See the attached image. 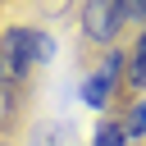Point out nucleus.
I'll list each match as a JSON object with an SVG mask.
<instances>
[{"mask_svg":"<svg viewBox=\"0 0 146 146\" xmlns=\"http://www.w3.org/2000/svg\"><path fill=\"white\" fill-rule=\"evenodd\" d=\"M50 55H55L50 32H41V27H9V32L0 36V82L18 87V82H23L32 68H41Z\"/></svg>","mask_w":146,"mask_h":146,"instance_id":"1","label":"nucleus"},{"mask_svg":"<svg viewBox=\"0 0 146 146\" xmlns=\"http://www.w3.org/2000/svg\"><path fill=\"white\" fill-rule=\"evenodd\" d=\"M128 23H146V5H114V0H100V5H87L82 9V27L91 41H114Z\"/></svg>","mask_w":146,"mask_h":146,"instance_id":"2","label":"nucleus"},{"mask_svg":"<svg viewBox=\"0 0 146 146\" xmlns=\"http://www.w3.org/2000/svg\"><path fill=\"white\" fill-rule=\"evenodd\" d=\"M119 55L110 50V59H100L96 68H91V78L82 82V100L91 105V110H105L110 105V96H114V87H119Z\"/></svg>","mask_w":146,"mask_h":146,"instance_id":"3","label":"nucleus"},{"mask_svg":"<svg viewBox=\"0 0 146 146\" xmlns=\"http://www.w3.org/2000/svg\"><path fill=\"white\" fill-rule=\"evenodd\" d=\"M91 146H137V137L123 128V119H110V123L96 132V141H91Z\"/></svg>","mask_w":146,"mask_h":146,"instance_id":"4","label":"nucleus"},{"mask_svg":"<svg viewBox=\"0 0 146 146\" xmlns=\"http://www.w3.org/2000/svg\"><path fill=\"white\" fill-rule=\"evenodd\" d=\"M132 87H146V32L137 36V50H132V68H128Z\"/></svg>","mask_w":146,"mask_h":146,"instance_id":"5","label":"nucleus"},{"mask_svg":"<svg viewBox=\"0 0 146 146\" xmlns=\"http://www.w3.org/2000/svg\"><path fill=\"white\" fill-rule=\"evenodd\" d=\"M123 128H128L132 137H146V100H137V105L123 114Z\"/></svg>","mask_w":146,"mask_h":146,"instance_id":"6","label":"nucleus"},{"mask_svg":"<svg viewBox=\"0 0 146 146\" xmlns=\"http://www.w3.org/2000/svg\"><path fill=\"white\" fill-rule=\"evenodd\" d=\"M41 146H55V141H41Z\"/></svg>","mask_w":146,"mask_h":146,"instance_id":"7","label":"nucleus"}]
</instances>
